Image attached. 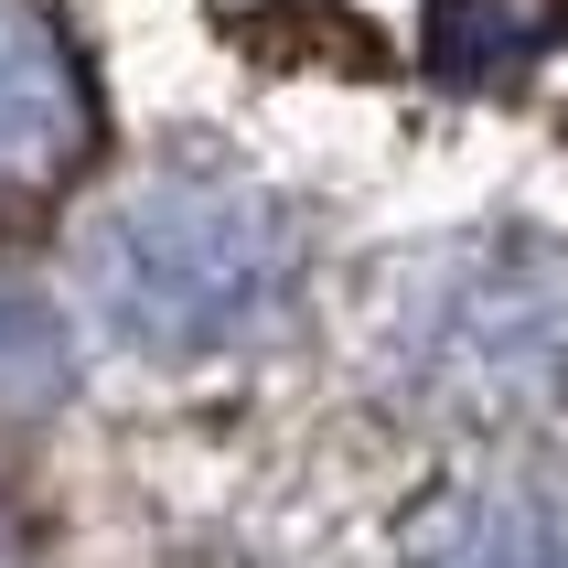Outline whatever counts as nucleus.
<instances>
[{
	"label": "nucleus",
	"mask_w": 568,
	"mask_h": 568,
	"mask_svg": "<svg viewBox=\"0 0 568 568\" xmlns=\"http://www.w3.org/2000/svg\"><path fill=\"white\" fill-rule=\"evenodd\" d=\"M290 215L236 172L172 161L151 183H129L108 215L87 225V301L108 312V333L151 354H204L268 333L290 301Z\"/></svg>",
	"instance_id": "obj_1"
},
{
	"label": "nucleus",
	"mask_w": 568,
	"mask_h": 568,
	"mask_svg": "<svg viewBox=\"0 0 568 568\" xmlns=\"http://www.w3.org/2000/svg\"><path fill=\"white\" fill-rule=\"evenodd\" d=\"M397 365L429 408L462 418L547 408L568 376V257H547L537 236L440 257L397 322Z\"/></svg>",
	"instance_id": "obj_2"
},
{
	"label": "nucleus",
	"mask_w": 568,
	"mask_h": 568,
	"mask_svg": "<svg viewBox=\"0 0 568 568\" xmlns=\"http://www.w3.org/2000/svg\"><path fill=\"white\" fill-rule=\"evenodd\" d=\"M97 140V87L54 0H0V193H54Z\"/></svg>",
	"instance_id": "obj_3"
},
{
	"label": "nucleus",
	"mask_w": 568,
	"mask_h": 568,
	"mask_svg": "<svg viewBox=\"0 0 568 568\" xmlns=\"http://www.w3.org/2000/svg\"><path fill=\"white\" fill-rule=\"evenodd\" d=\"M397 568H568V483L473 473L408 515Z\"/></svg>",
	"instance_id": "obj_4"
},
{
	"label": "nucleus",
	"mask_w": 568,
	"mask_h": 568,
	"mask_svg": "<svg viewBox=\"0 0 568 568\" xmlns=\"http://www.w3.org/2000/svg\"><path fill=\"white\" fill-rule=\"evenodd\" d=\"M64 386V322L0 280V408H43Z\"/></svg>",
	"instance_id": "obj_5"
}]
</instances>
